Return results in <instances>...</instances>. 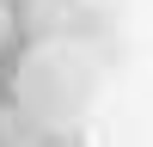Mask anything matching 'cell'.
Listing matches in <instances>:
<instances>
[{"instance_id":"obj_1","label":"cell","mask_w":153,"mask_h":147,"mask_svg":"<svg viewBox=\"0 0 153 147\" xmlns=\"http://www.w3.org/2000/svg\"><path fill=\"white\" fill-rule=\"evenodd\" d=\"M0 147H25L19 141V110H0Z\"/></svg>"},{"instance_id":"obj_2","label":"cell","mask_w":153,"mask_h":147,"mask_svg":"<svg viewBox=\"0 0 153 147\" xmlns=\"http://www.w3.org/2000/svg\"><path fill=\"white\" fill-rule=\"evenodd\" d=\"M6 43H12V6L0 0V49H6Z\"/></svg>"}]
</instances>
